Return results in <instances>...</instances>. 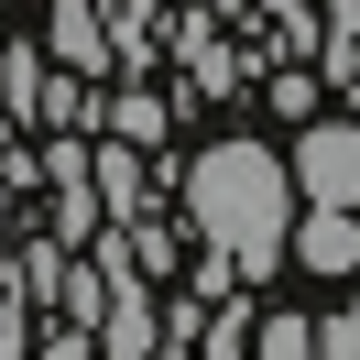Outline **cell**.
I'll use <instances>...</instances> for the list:
<instances>
[{
	"mask_svg": "<svg viewBox=\"0 0 360 360\" xmlns=\"http://www.w3.org/2000/svg\"><path fill=\"white\" fill-rule=\"evenodd\" d=\"M186 229L219 251L240 284H262L295 240V164L273 142H207L186 164Z\"/></svg>",
	"mask_w": 360,
	"mask_h": 360,
	"instance_id": "cell-1",
	"label": "cell"
},
{
	"mask_svg": "<svg viewBox=\"0 0 360 360\" xmlns=\"http://www.w3.org/2000/svg\"><path fill=\"white\" fill-rule=\"evenodd\" d=\"M55 55H66V77H110V33H98V0H55Z\"/></svg>",
	"mask_w": 360,
	"mask_h": 360,
	"instance_id": "cell-5",
	"label": "cell"
},
{
	"mask_svg": "<svg viewBox=\"0 0 360 360\" xmlns=\"http://www.w3.org/2000/svg\"><path fill=\"white\" fill-rule=\"evenodd\" d=\"M284 164H295V197H316V207H360V120H306Z\"/></svg>",
	"mask_w": 360,
	"mask_h": 360,
	"instance_id": "cell-2",
	"label": "cell"
},
{
	"mask_svg": "<svg viewBox=\"0 0 360 360\" xmlns=\"http://www.w3.org/2000/svg\"><path fill=\"white\" fill-rule=\"evenodd\" d=\"M328 33H338V44H360V0H328Z\"/></svg>",
	"mask_w": 360,
	"mask_h": 360,
	"instance_id": "cell-12",
	"label": "cell"
},
{
	"mask_svg": "<svg viewBox=\"0 0 360 360\" xmlns=\"http://www.w3.org/2000/svg\"><path fill=\"white\" fill-rule=\"evenodd\" d=\"M197 349H219V360H229V349H251V295H229V284H219V316L197 328Z\"/></svg>",
	"mask_w": 360,
	"mask_h": 360,
	"instance_id": "cell-7",
	"label": "cell"
},
{
	"mask_svg": "<svg viewBox=\"0 0 360 360\" xmlns=\"http://www.w3.org/2000/svg\"><path fill=\"white\" fill-rule=\"evenodd\" d=\"M284 262H306V273H360V207H316V197H306Z\"/></svg>",
	"mask_w": 360,
	"mask_h": 360,
	"instance_id": "cell-3",
	"label": "cell"
},
{
	"mask_svg": "<svg viewBox=\"0 0 360 360\" xmlns=\"http://www.w3.org/2000/svg\"><path fill=\"white\" fill-rule=\"evenodd\" d=\"M316 349H328V360H360V306H338L328 328H316Z\"/></svg>",
	"mask_w": 360,
	"mask_h": 360,
	"instance_id": "cell-10",
	"label": "cell"
},
{
	"mask_svg": "<svg viewBox=\"0 0 360 360\" xmlns=\"http://www.w3.org/2000/svg\"><path fill=\"white\" fill-rule=\"evenodd\" d=\"M88 175H98V207H110L120 229H131V219H153V175H142V142H110V153H88Z\"/></svg>",
	"mask_w": 360,
	"mask_h": 360,
	"instance_id": "cell-4",
	"label": "cell"
},
{
	"mask_svg": "<svg viewBox=\"0 0 360 360\" xmlns=\"http://www.w3.org/2000/svg\"><path fill=\"white\" fill-rule=\"evenodd\" d=\"M110 131H120V142H164V98H153V88H120V98H110Z\"/></svg>",
	"mask_w": 360,
	"mask_h": 360,
	"instance_id": "cell-8",
	"label": "cell"
},
{
	"mask_svg": "<svg viewBox=\"0 0 360 360\" xmlns=\"http://www.w3.org/2000/svg\"><path fill=\"white\" fill-rule=\"evenodd\" d=\"M273 110H284V120H316V77H273Z\"/></svg>",
	"mask_w": 360,
	"mask_h": 360,
	"instance_id": "cell-11",
	"label": "cell"
},
{
	"mask_svg": "<svg viewBox=\"0 0 360 360\" xmlns=\"http://www.w3.org/2000/svg\"><path fill=\"white\" fill-rule=\"evenodd\" d=\"M44 55H33V44H0V110H11V120H44Z\"/></svg>",
	"mask_w": 360,
	"mask_h": 360,
	"instance_id": "cell-6",
	"label": "cell"
},
{
	"mask_svg": "<svg viewBox=\"0 0 360 360\" xmlns=\"http://www.w3.org/2000/svg\"><path fill=\"white\" fill-rule=\"evenodd\" d=\"M0 349H11V328H0Z\"/></svg>",
	"mask_w": 360,
	"mask_h": 360,
	"instance_id": "cell-13",
	"label": "cell"
},
{
	"mask_svg": "<svg viewBox=\"0 0 360 360\" xmlns=\"http://www.w3.org/2000/svg\"><path fill=\"white\" fill-rule=\"evenodd\" d=\"M251 349H262V360H306L316 328H306V316H251Z\"/></svg>",
	"mask_w": 360,
	"mask_h": 360,
	"instance_id": "cell-9",
	"label": "cell"
}]
</instances>
